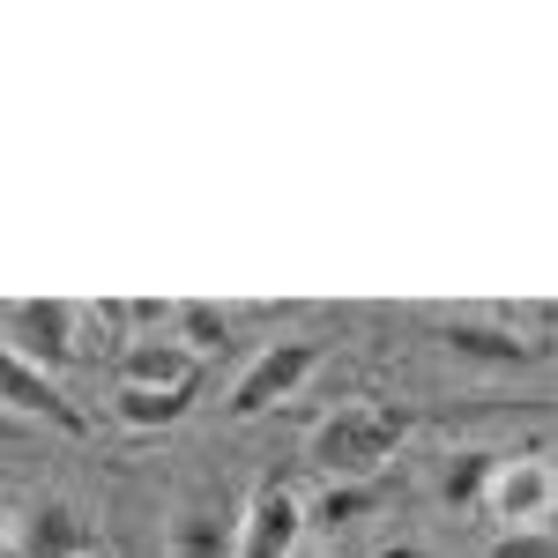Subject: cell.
<instances>
[{"label":"cell","instance_id":"cell-1","mask_svg":"<svg viewBox=\"0 0 558 558\" xmlns=\"http://www.w3.org/2000/svg\"><path fill=\"white\" fill-rule=\"evenodd\" d=\"M410 439V410H387V402H343L328 410L320 425L305 432V462L328 476V484H373L380 462Z\"/></svg>","mask_w":558,"mask_h":558},{"label":"cell","instance_id":"cell-2","mask_svg":"<svg viewBox=\"0 0 558 558\" xmlns=\"http://www.w3.org/2000/svg\"><path fill=\"white\" fill-rule=\"evenodd\" d=\"M313 373H320V343H313V336H283V343H268L254 365L239 373V387H231V417H260V410L291 402Z\"/></svg>","mask_w":558,"mask_h":558},{"label":"cell","instance_id":"cell-3","mask_svg":"<svg viewBox=\"0 0 558 558\" xmlns=\"http://www.w3.org/2000/svg\"><path fill=\"white\" fill-rule=\"evenodd\" d=\"M305 544V507L291 484L260 476L246 514H239V536H231V558H291Z\"/></svg>","mask_w":558,"mask_h":558},{"label":"cell","instance_id":"cell-4","mask_svg":"<svg viewBox=\"0 0 558 558\" xmlns=\"http://www.w3.org/2000/svg\"><path fill=\"white\" fill-rule=\"evenodd\" d=\"M8 320H15V343L8 350H15L23 365H38L45 380H60V373L83 357V343H75V336H83V313H75V305L31 299V305H8Z\"/></svg>","mask_w":558,"mask_h":558},{"label":"cell","instance_id":"cell-5","mask_svg":"<svg viewBox=\"0 0 558 558\" xmlns=\"http://www.w3.org/2000/svg\"><path fill=\"white\" fill-rule=\"evenodd\" d=\"M551 462H499L492 470V492H484V507H492V521H499V536L507 529H544L551 521Z\"/></svg>","mask_w":558,"mask_h":558},{"label":"cell","instance_id":"cell-6","mask_svg":"<svg viewBox=\"0 0 558 558\" xmlns=\"http://www.w3.org/2000/svg\"><path fill=\"white\" fill-rule=\"evenodd\" d=\"M202 380V357L172 336H134L120 350V387H149V395H194Z\"/></svg>","mask_w":558,"mask_h":558},{"label":"cell","instance_id":"cell-7","mask_svg":"<svg viewBox=\"0 0 558 558\" xmlns=\"http://www.w3.org/2000/svg\"><path fill=\"white\" fill-rule=\"evenodd\" d=\"M0 402H8L15 417H45V425H60V432H83V410L68 402V387L45 380L38 365H23V357L8 350V336H0Z\"/></svg>","mask_w":558,"mask_h":558},{"label":"cell","instance_id":"cell-8","mask_svg":"<svg viewBox=\"0 0 558 558\" xmlns=\"http://www.w3.org/2000/svg\"><path fill=\"white\" fill-rule=\"evenodd\" d=\"M231 536H239V521L223 507V492H186L172 507V529H165L172 558H231Z\"/></svg>","mask_w":558,"mask_h":558},{"label":"cell","instance_id":"cell-9","mask_svg":"<svg viewBox=\"0 0 558 558\" xmlns=\"http://www.w3.org/2000/svg\"><path fill=\"white\" fill-rule=\"evenodd\" d=\"M439 350L462 357V365H492V373L536 365V343L521 328H499V320H439Z\"/></svg>","mask_w":558,"mask_h":558},{"label":"cell","instance_id":"cell-10","mask_svg":"<svg viewBox=\"0 0 558 558\" xmlns=\"http://www.w3.org/2000/svg\"><path fill=\"white\" fill-rule=\"evenodd\" d=\"M89 551H97V536L68 499H45L38 514L23 521V558H89Z\"/></svg>","mask_w":558,"mask_h":558},{"label":"cell","instance_id":"cell-11","mask_svg":"<svg viewBox=\"0 0 558 558\" xmlns=\"http://www.w3.org/2000/svg\"><path fill=\"white\" fill-rule=\"evenodd\" d=\"M492 470H499V454H484V447H462V454H447L439 499H447V507H484V492H492Z\"/></svg>","mask_w":558,"mask_h":558},{"label":"cell","instance_id":"cell-12","mask_svg":"<svg viewBox=\"0 0 558 558\" xmlns=\"http://www.w3.org/2000/svg\"><path fill=\"white\" fill-rule=\"evenodd\" d=\"M112 417L128 432H165V425H179L186 417V395H149V387H120L112 395Z\"/></svg>","mask_w":558,"mask_h":558},{"label":"cell","instance_id":"cell-13","mask_svg":"<svg viewBox=\"0 0 558 558\" xmlns=\"http://www.w3.org/2000/svg\"><path fill=\"white\" fill-rule=\"evenodd\" d=\"M373 499H380L373 484H328V492H320V521H328V529H350V521L373 514Z\"/></svg>","mask_w":558,"mask_h":558},{"label":"cell","instance_id":"cell-14","mask_svg":"<svg viewBox=\"0 0 558 558\" xmlns=\"http://www.w3.org/2000/svg\"><path fill=\"white\" fill-rule=\"evenodd\" d=\"M172 343H186L194 357L216 350V343H223V313H209V305H179V336H172Z\"/></svg>","mask_w":558,"mask_h":558},{"label":"cell","instance_id":"cell-15","mask_svg":"<svg viewBox=\"0 0 558 558\" xmlns=\"http://www.w3.org/2000/svg\"><path fill=\"white\" fill-rule=\"evenodd\" d=\"M492 558H558V544H551V529H507L492 544Z\"/></svg>","mask_w":558,"mask_h":558},{"label":"cell","instance_id":"cell-16","mask_svg":"<svg viewBox=\"0 0 558 558\" xmlns=\"http://www.w3.org/2000/svg\"><path fill=\"white\" fill-rule=\"evenodd\" d=\"M380 558H432V551H417V544H387Z\"/></svg>","mask_w":558,"mask_h":558},{"label":"cell","instance_id":"cell-17","mask_svg":"<svg viewBox=\"0 0 558 558\" xmlns=\"http://www.w3.org/2000/svg\"><path fill=\"white\" fill-rule=\"evenodd\" d=\"M291 558H336V551H320V544H299V551H291Z\"/></svg>","mask_w":558,"mask_h":558},{"label":"cell","instance_id":"cell-18","mask_svg":"<svg viewBox=\"0 0 558 558\" xmlns=\"http://www.w3.org/2000/svg\"><path fill=\"white\" fill-rule=\"evenodd\" d=\"M0 536H8V507H0Z\"/></svg>","mask_w":558,"mask_h":558}]
</instances>
